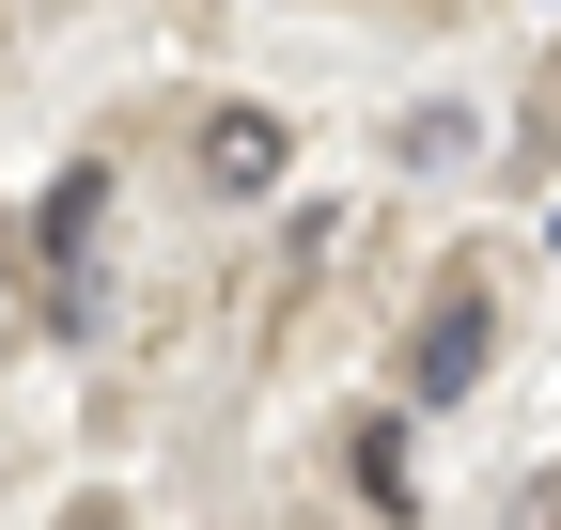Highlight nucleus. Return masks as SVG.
I'll list each match as a JSON object with an SVG mask.
<instances>
[{"label":"nucleus","mask_w":561,"mask_h":530,"mask_svg":"<svg viewBox=\"0 0 561 530\" xmlns=\"http://www.w3.org/2000/svg\"><path fill=\"white\" fill-rule=\"evenodd\" d=\"M483 344H500V312H483V297L453 281L437 312H421V344H405V406H453V390L483 375Z\"/></svg>","instance_id":"nucleus-1"},{"label":"nucleus","mask_w":561,"mask_h":530,"mask_svg":"<svg viewBox=\"0 0 561 530\" xmlns=\"http://www.w3.org/2000/svg\"><path fill=\"white\" fill-rule=\"evenodd\" d=\"M94 219H110V172H62V187H47V219H32V250H47V312H62V327L94 312V281H79Z\"/></svg>","instance_id":"nucleus-2"},{"label":"nucleus","mask_w":561,"mask_h":530,"mask_svg":"<svg viewBox=\"0 0 561 530\" xmlns=\"http://www.w3.org/2000/svg\"><path fill=\"white\" fill-rule=\"evenodd\" d=\"M280 110H203V187H219V204H250V187H280Z\"/></svg>","instance_id":"nucleus-3"},{"label":"nucleus","mask_w":561,"mask_h":530,"mask_svg":"<svg viewBox=\"0 0 561 530\" xmlns=\"http://www.w3.org/2000/svg\"><path fill=\"white\" fill-rule=\"evenodd\" d=\"M405 157H421V172H453V157H483V125H468V110H421V125H405Z\"/></svg>","instance_id":"nucleus-4"},{"label":"nucleus","mask_w":561,"mask_h":530,"mask_svg":"<svg viewBox=\"0 0 561 530\" xmlns=\"http://www.w3.org/2000/svg\"><path fill=\"white\" fill-rule=\"evenodd\" d=\"M359 484H375V499H390V515H405V499H421V484H405V422H375V437H359Z\"/></svg>","instance_id":"nucleus-5"},{"label":"nucleus","mask_w":561,"mask_h":530,"mask_svg":"<svg viewBox=\"0 0 561 530\" xmlns=\"http://www.w3.org/2000/svg\"><path fill=\"white\" fill-rule=\"evenodd\" d=\"M62 530H125V515H110V499H79V515H62Z\"/></svg>","instance_id":"nucleus-6"}]
</instances>
